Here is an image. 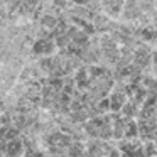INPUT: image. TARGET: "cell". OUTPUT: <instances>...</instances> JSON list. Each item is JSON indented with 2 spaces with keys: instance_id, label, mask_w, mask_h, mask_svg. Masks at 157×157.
<instances>
[{
  "instance_id": "2",
  "label": "cell",
  "mask_w": 157,
  "mask_h": 157,
  "mask_svg": "<svg viewBox=\"0 0 157 157\" xmlns=\"http://www.w3.org/2000/svg\"><path fill=\"white\" fill-rule=\"evenodd\" d=\"M41 22H42L44 25H48V27H54V25L58 24V21H56L52 15H44V17L41 19Z\"/></svg>"
},
{
  "instance_id": "4",
  "label": "cell",
  "mask_w": 157,
  "mask_h": 157,
  "mask_svg": "<svg viewBox=\"0 0 157 157\" xmlns=\"http://www.w3.org/2000/svg\"><path fill=\"white\" fill-rule=\"evenodd\" d=\"M76 2H78V4H88L90 0H76Z\"/></svg>"
},
{
  "instance_id": "1",
  "label": "cell",
  "mask_w": 157,
  "mask_h": 157,
  "mask_svg": "<svg viewBox=\"0 0 157 157\" xmlns=\"http://www.w3.org/2000/svg\"><path fill=\"white\" fill-rule=\"evenodd\" d=\"M95 24H96V27H98V29H106V27H110L108 19H106L105 15H100V14L95 17Z\"/></svg>"
},
{
  "instance_id": "3",
  "label": "cell",
  "mask_w": 157,
  "mask_h": 157,
  "mask_svg": "<svg viewBox=\"0 0 157 157\" xmlns=\"http://www.w3.org/2000/svg\"><path fill=\"white\" fill-rule=\"evenodd\" d=\"M54 4L59 5V7H66V5H68V2H64V0H56Z\"/></svg>"
}]
</instances>
